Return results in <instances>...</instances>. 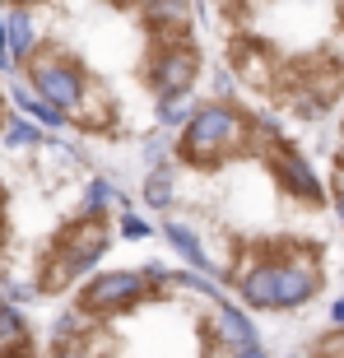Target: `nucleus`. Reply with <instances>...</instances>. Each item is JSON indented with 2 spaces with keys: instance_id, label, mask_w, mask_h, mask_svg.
<instances>
[{
  "instance_id": "1",
  "label": "nucleus",
  "mask_w": 344,
  "mask_h": 358,
  "mask_svg": "<svg viewBox=\"0 0 344 358\" xmlns=\"http://www.w3.org/2000/svg\"><path fill=\"white\" fill-rule=\"evenodd\" d=\"M233 289L256 312H303L331 289V266H317V261H256L233 279Z\"/></svg>"
},
{
  "instance_id": "2",
  "label": "nucleus",
  "mask_w": 344,
  "mask_h": 358,
  "mask_svg": "<svg viewBox=\"0 0 344 358\" xmlns=\"http://www.w3.org/2000/svg\"><path fill=\"white\" fill-rule=\"evenodd\" d=\"M112 242V228H107L103 214H80L70 219L52 242H47V256H42V270H38V298H52V293H66L75 289V279L89 275L98 266V256L107 252Z\"/></svg>"
},
{
  "instance_id": "3",
  "label": "nucleus",
  "mask_w": 344,
  "mask_h": 358,
  "mask_svg": "<svg viewBox=\"0 0 344 358\" xmlns=\"http://www.w3.org/2000/svg\"><path fill=\"white\" fill-rule=\"evenodd\" d=\"M242 131H247V107L238 103H205L200 112L182 121L177 135V159L191 168H224L242 154Z\"/></svg>"
},
{
  "instance_id": "4",
  "label": "nucleus",
  "mask_w": 344,
  "mask_h": 358,
  "mask_svg": "<svg viewBox=\"0 0 344 358\" xmlns=\"http://www.w3.org/2000/svg\"><path fill=\"white\" fill-rule=\"evenodd\" d=\"M149 298H163L149 270H112V275H98L80 289V312H89L93 321H112Z\"/></svg>"
},
{
  "instance_id": "5",
  "label": "nucleus",
  "mask_w": 344,
  "mask_h": 358,
  "mask_svg": "<svg viewBox=\"0 0 344 358\" xmlns=\"http://www.w3.org/2000/svg\"><path fill=\"white\" fill-rule=\"evenodd\" d=\"M196 80H200V47L191 42V33H159V47L145 61V84L154 89V98L196 89Z\"/></svg>"
},
{
  "instance_id": "6",
  "label": "nucleus",
  "mask_w": 344,
  "mask_h": 358,
  "mask_svg": "<svg viewBox=\"0 0 344 358\" xmlns=\"http://www.w3.org/2000/svg\"><path fill=\"white\" fill-rule=\"evenodd\" d=\"M24 61H28V89L38 93V98L56 103L66 117L84 103L89 80H84V66H80V61H70L66 52H38V47H33Z\"/></svg>"
},
{
  "instance_id": "7",
  "label": "nucleus",
  "mask_w": 344,
  "mask_h": 358,
  "mask_svg": "<svg viewBox=\"0 0 344 358\" xmlns=\"http://www.w3.org/2000/svg\"><path fill=\"white\" fill-rule=\"evenodd\" d=\"M210 349L214 354H261V340H256V326L247 321V312L224 298L210 303Z\"/></svg>"
},
{
  "instance_id": "8",
  "label": "nucleus",
  "mask_w": 344,
  "mask_h": 358,
  "mask_svg": "<svg viewBox=\"0 0 344 358\" xmlns=\"http://www.w3.org/2000/svg\"><path fill=\"white\" fill-rule=\"evenodd\" d=\"M0 38L14 52V61H24L38 47V14H33V5H5V14H0Z\"/></svg>"
},
{
  "instance_id": "9",
  "label": "nucleus",
  "mask_w": 344,
  "mask_h": 358,
  "mask_svg": "<svg viewBox=\"0 0 344 358\" xmlns=\"http://www.w3.org/2000/svg\"><path fill=\"white\" fill-rule=\"evenodd\" d=\"M145 19L159 33H191V24H196V0H145Z\"/></svg>"
},
{
  "instance_id": "10",
  "label": "nucleus",
  "mask_w": 344,
  "mask_h": 358,
  "mask_svg": "<svg viewBox=\"0 0 344 358\" xmlns=\"http://www.w3.org/2000/svg\"><path fill=\"white\" fill-rule=\"evenodd\" d=\"M121 205H126L121 191L112 182H103V177H93V182L84 186V196H80V214H103V219H112Z\"/></svg>"
},
{
  "instance_id": "11",
  "label": "nucleus",
  "mask_w": 344,
  "mask_h": 358,
  "mask_svg": "<svg viewBox=\"0 0 344 358\" xmlns=\"http://www.w3.org/2000/svg\"><path fill=\"white\" fill-rule=\"evenodd\" d=\"M331 210H335V224H340V233H344V107H340L335 154H331Z\"/></svg>"
},
{
  "instance_id": "12",
  "label": "nucleus",
  "mask_w": 344,
  "mask_h": 358,
  "mask_svg": "<svg viewBox=\"0 0 344 358\" xmlns=\"http://www.w3.org/2000/svg\"><path fill=\"white\" fill-rule=\"evenodd\" d=\"M0 140H5L10 149H33V145H42V131H38V121L5 117L0 121Z\"/></svg>"
},
{
  "instance_id": "13",
  "label": "nucleus",
  "mask_w": 344,
  "mask_h": 358,
  "mask_svg": "<svg viewBox=\"0 0 344 358\" xmlns=\"http://www.w3.org/2000/svg\"><path fill=\"white\" fill-rule=\"evenodd\" d=\"M145 200L154 210H168L172 200H177V186H172V168H154L145 177Z\"/></svg>"
},
{
  "instance_id": "14",
  "label": "nucleus",
  "mask_w": 344,
  "mask_h": 358,
  "mask_svg": "<svg viewBox=\"0 0 344 358\" xmlns=\"http://www.w3.org/2000/svg\"><path fill=\"white\" fill-rule=\"evenodd\" d=\"M191 89H182V93H163L159 98V121L163 126H182L186 117H191Z\"/></svg>"
},
{
  "instance_id": "15",
  "label": "nucleus",
  "mask_w": 344,
  "mask_h": 358,
  "mask_svg": "<svg viewBox=\"0 0 344 358\" xmlns=\"http://www.w3.org/2000/svg\"><path fill=\"white\" fill-rule=\"evenodd\" d=\"M121 238H131V242H140V238H149V233H154V228L145 224V219H135V214H121Z\"/></svg>"
},
{
  "instance_id": "16",
  "label": "nucleus",
  "mask_w": 344,
  "mask_h": 358,
  "mask_svg": "<svg viewBox=\"0 0 344 358\" xmlns=\"http://www.w3.org/2000/svg\"><path fill=\"white\" fill-rule=\"evenodd\" d=\"M312 354H344V326H340V331H331L326 340H317Z\"/></svg>"
},
{
  "instance_id": "17",
  "label": "nucleus",
  "mask_w": 344,
  "mask_h": 358,
  "mask_svg": "<svg viewBox=\"0 0 344 358\" xmlns=\"http://www.w3.org/2000/svg\"><path fill=\"white\" fill-rule=\"evenodd\" d=\"M0 219H5V214H0Z\"/></svg>"
}]
</instances>
